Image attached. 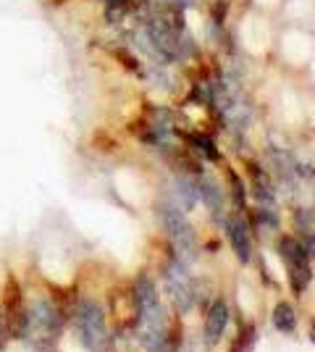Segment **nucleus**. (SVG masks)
Segmentation results:
<instances>
[{
  "instance_id": "nucleus-1",
  "label": "nucleus",
  "mask_w": 315,
  "mask_h": 352,
  "mask_svg": "<svg viewBox=\"0 0 315 352\" xmlns=\"http://www.w3.org/2000/svg\"><path fill=\"white\" fill-rule=\"evenodd\" d=\"M135 302H137V329H139V339L145 347L155 350L161 344L165 334V316L161 297H158V287L148 274H139L135 279Z\"/></svg>"
},
{
  "instance_id": "nucleus-2",
  "label": "nucleus",
  "mask_w": 315,
  "mask_h": 352,
  "mask_svg": "<svg viewBox=\"0 0 315 352\" xmlns=\"http://www.w3.org/2000/svg\"><path fill=\"white\" fill-rule=\"evenodd\" d=\"M158 216L163 221L165 236H168V245H171V255L179 258L184 265H189L197 258V234L195 226L187 219V210H181L176 203H168L161 200L158 203Z\"/></svg>"
},
{
  "instance_id": "nucleus-3",
  "label": "nucleus",
  "mask_w": 315,
  "mask_h": 352,
  "mask_svg": "<svg viewBox=\"0 0 315 352\" xmlns=\"http://www.w3.org/2000/svg\"><path fill=\"white\" fill-rule=\"evenodd\" d=\"M74 326L79 342L90 352H103L108 344V321L105 313L97 302L92 300H82L74 308Z\"/></svg>"
},
{
  "instance_id": "nucleus-4",
  "label": "nucleus",
  "mask_w": 315,
  "mask_h": 352,
  "mask_svg": "<svg viewBox=\"0 0 315 352\" xmlns=\"http://www.w3.org/2000/svg\"><path fill=\"white\" fill-rule=\"evenodd\" d=\"M161 279H163V287H165V294L171 297V302L176 305V308L184 313V310L192 308V302H195V284L189 279V274H187V265L181 263L179 258H168L161 268Z\"/></svg>"
},
{
  "instance_id": "nucleus-5",
  "label": "nucleus",
  "mask_w": 315,
  "mask_h": 352,
  "mask_svg": "<svg viewBox=\"0 0 315 352\" xmlns=\"http://www.w3.org/2000/svg\"><path fill=\"white\" fill-rule=\"evenodd\" d=\"M226 236H229V245L234 250L237 261L240 263H250L253 261V223L247 216L234 213L226 219Z\"/></svg>"
},
{
  "instance_id": "nucleus-6",
  "label": "nucleus",
  "mask_w": 315,
  "mask_h": 352,
  "mask_svg": "<svg viewBox=\"0 0 315 352\" xmlns=\"http://www.w3.org/2000/svg\"><path fill=\"white\" fill-rule=\"evenodd\" d=\"M195 184H197V197H200V203L208 208L213 216H221V210H224V195H221V184H218L215 179L205 176V174H197Z\"/></svg>"
},
{
  "instance_id": "nucleus-7",
  "label": "nucleus",
  "mask_w": 315,
  "mask_h": 352,
  "mask_svg": "<svg viewBox=\"0 0 315 352\" xmlns=\"http://www.w3.org/2000/svg\"><path fill=\"white\" fill-rule=\"evenodd\" d=\"M226 326H229V305L224 300H215L205 313V337H208L210 344H215L224 337Z\"/></svg>"
},
{
  "instance_id": "nucleus-8",
  "label": "nucleus",
  "mask_w": 315,
  "mask_h": 352,
  "mask_svg": "<svg viewBox=\"0 0 315 352\" xmlns=\"http://www.w3.org/2000/svg\"><path fill=\"white\" fill-rule=\"evenodd\" d=\"M279 258L284 261L286 265H300V263H310V248L292 234L279 236Z\"/></svg>"
},
{
  "instance_id": "nucleus-9",
  "label": "nucleus",
  "mask_w": 315,
  "mask_h": 352,
  "mask_svg": "<svg viewBox=\"0 0 315 352\" xmlns=\"http://www.w3.org/2000/svg\"><path fill=\"white\" fill-rule=\"evenodd\" d=\"M247 174H250V182H253V192H255L257 203L263 208H273V203H276V190L270 184L268 174L260 166H255V163L247 166Z\"/></svg>"
},
{
  "instance_id": "nucleus-10",
  "label": "nucleus",
  "mask_w": 315,
  "mask_h": 352,
  "mask_svg": "<svg viewBox=\"0 0 315 352\" xmlns=\"http://www.w3.org/2000/svg\"><path fill=\"white\" fill-rule=\"evenodd\" d=\"M184 142H187V150L195 153L205 161H221V150L215 147V140L205 132H192L184 134Z\"/></svg>"
},
{
  "instance_id": "nucleus-11",
  "label": "nucleus",
  "mask_w": 315,
  "mask_h": 352,
  "mask_svg": "<svg viewBox=\"0 0 315 352\" xmlns=\"http://www.w3.org/2000/svg\"><path fill=\"white\" fill-rule=\"evenodd\" d=\"M270 321H273V326H276L281 334H294V329H297V310H294L292 302L281 300V302H276Z\"/></svg>"
},
{
  "instance_id": "nucleus-12",
  "label": "nucleus",
  "mask_w": 315,
  "mask_h": 352,
  "mask_svg": "<svg viewBox=\"0 0 315 352\" xmlns=\"http://www.w3.org/2000/svg\"><path fill=\"white\" fill-rule=\"evenodd\" d=\"M197 184H195V176H184L181 174L176 179V206L181 210H189V208L197 206Z\"/></svg>"
},
{
  "instance_id": "nucleus-13",
  "label": "nucleus",
  "mask_w": 315,
  "mask_h": 352,
  "mask_svg": "<svg viewBox=\"0 0 315 352\" xmlns=\"http://www.w3.org/2000/svg\"><path fill=\"white\" fill-rule=\"evenodd\" d=\"M286 279H289L292 292L305 294V289H307V287H310V281H313V268H310V263L286 265Z\"/></svg>"
},
{
  "instance_id": "nucleus-14",
  "label": "nucleus",
  "mask_w": 315,
  "mask_h": 352,
  "mask_svg": "<svg viewBox=\"0 0 315 352\" xmlns=\"http://www.w3.org/2000/svg\"><path fill=\"white\" fill-rule=\"evenodd\" d=\"M253 342H255V326L253 323H244V326H240V334L234 337L229 352H247Z\"/></svg>"
},
{
  "instance_id": "nucleus-15",
  "label": "nucleus",
  "mask_w": 315,
  "mask_h": 352,
  "mask_svg": "<svg viewBox=\"0 0 315 352\" xmlns=\"http://www.w3.org/2000/svg\"><path fill=\"white\" fill-rule=\"evenodd\" d=\"M226 179H229V184H231V195H234L237 206H242V210H244V184H242V179L237 176L234 168H226Z\"/></svg>"
},
{
  "instance_id": "nucleus-16",
  "label": "nucleus",
  "mask_w": 315,
  "mask_h": 352,
  "mask_svg": "<svg viewBox=\"0 0 315 352\" xmlns=\"http://www.w3.org/2000/svg\"><path fill=\"white\" fill-rule=\"evenodd\" d=\"M197 0H174V6L179 8V11H184V8H192Z\"/></svg>"
},
{
  "instance_id": "nucleus-17",
  "label": "nucleus",
  "mask_w": 315,
  "mask_h": 352,
  "mask_svg": "<svg viewBox=\"0 0 315 352\" xmlns=\"http://www.w3.org/2000/svg\"><path fill=\"white\" fill-rule=\"evenodd\" d=\"M152 3H158V6H174V0H152Z\"/></svg>"
},
{
  "instance_id": "nucleus-18",
  "label": "nucleus",
  "mask_w": 315,
  "mask_h": 352,
  "mask_svg": "<svg viewBox=\"0 0 315 352\" xmlns=\"http://www.w3.org/2000/svg\"><path fill=\"white\" fill-rule=\"evenodd\" d=\"M0 344H3V331H0Z\"/></svg>"
}]
</instances>
